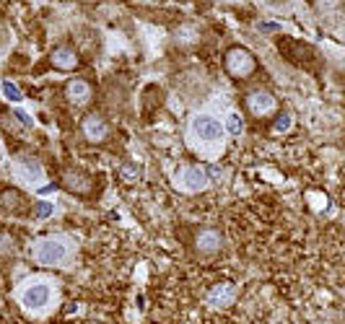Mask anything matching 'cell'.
I'll use <instances>...</instances> for the list:
<instances>
[{"instance_id":"cell-13","label":"cell","mask_w":345,"mask_h":324,"mask_svg":"<svg viewBox=\"0 0 345 324\" xmlns=\"http://www.w3.org/2000/svg\"><path fill=\"white\" fill-rule=\"evenodd\" d=\"M16 172H18V176L24 179V182H39L42 179V164L36 158H31V156H21L16 161Z\"/></svg>"},{"instance_id":"cell-5","label":"cell","mask_w":345,"mask_h":324,"mask_svg":"<svg viewBox=\"0 0 345 324\" xmlns=\"http://www.w3.org/2000/svg\"><path fill=\"white\" fill-rule=\"evenodd\" d=\"M275 96H272L270 91H265V88H252V91L244 96V109H247L254 120H262L265 114L275 112Z\"/></svg>"},{"instance_id":"cell-12","label":"cell","mask_w":345,"mask_h":324,"mask_svg":"<svg viewBox=\"0 0 345 324\" xmlns=\"http://www.w3.org/2000/svg\"><path fill=\"white\" fill-rule=\"evenodd\" d=\"M65 94L70 99V104H76V106H86L91 101V83L83 78H76V80H70V83L65 86Z\"/></svg>"},{"instance_id":"cell-2","label":"cell","mask_w":345,"mask_h":324,"mask_svg":"<svg viewBox=\"0 0 345 324\" xmlns=\"http://www.w3.org/2000/svg\"><path fill=\"white\" fill-rule=\"evenodd\" d=\"M189 130H192V135L197 140H203V143H221L223 135H226L223 122L218 120V117H213V114H205V112H200V114L192 117Z\"/></svg>"},{"instance_id":"cell-16","label":"cell","mask_w":345,"mask_h":324,"mask_svg":"<svg viewBox=\"0 0 345 324\" xmlns=\"http://www.w3.org/2000/svg\"><path fill=\"white\" fill-rule=\"evenodd\" d=\"M223 127H226V132H229V135H234V138H236V135H241V132H244V120H241V117L236 114V112H231L229 117H226Z\"/></svg>"},{"instance_id":"cell-7","label":"cell","mask_w":345,"mask_h":324,"mask_svg":"<svg viewBox=\"0 0 345 324\" xmlns=\"http://www.w3.org/2000/svg\"><path fill=\"white\" fill-rule=\"evenodd\" d=\"M50 299H52V288L47 283H31L29 288H24V293H21V303L31 311L44 309V306L50 303Z\"/></svg>"},{"instance_id":"cell-19","label":"cell","mask_w":345,"mask_h":324,"mask_svg":"<svg viewBox=\"0 0 345 324\" xmlns=\"http://www.w3.org/2000/svg\"><path fill=\"white\" fill-rule=\"evenodd\" d=\"M3 96L8 99V101H21V99H24L21 88H18L16 83H8V80L3 83Z\"/></svg>"},{"instance_id":"cell-14","label":"cell","mask_w":345,"mask_h":324,"mask_svg":"<svg viewBox=\"0 0 345 324\" xmlns=\"http://www.w3.org/2000/svg\"><path fill=\"white\" fill-rule=\"evenodd\" d=\"M234 296H236V288L229 285V283H223V285H215L211 293H208V303H213V306H229L234 301Z\"/></svg>"},{"instance_id":"cell-11","label":"cell","mask_w":345,"mask_h":324,"mask_svg":"<svg viewBox=\"0 0 345 324\" xmlns=\"http://www.w3.org/2000/svg\"><path fill=\"white\" fill-rule=\"evenodd\" d=\"M221 244H223V236L215 228H200L195 233V247L203 251V254H213V251L221 249Z\"/></svg>"},{"instance_id":"cell-10","label":"cell","mask_w":345,"mask_h":324,"mask_svg":"<svg viewBox=\"0 0 345 324\" xmlns=\"http://www.w3.org/2000/svg\"><path fill=\"white\" fill-rule=\"evenodd\" d=\"M50 65L54 70H62V73H68V70H76L78 68V55L76 50L68 47V44H60V47H54L50 52Z\"/></svg>"},{"instance_id":"cell-20","label":"cell","mask_w":345,"mask_h":324,"mask_svg":"<svg viewBox=\"0 0 345 324\" xmlns=\"http://www.w3.org/2000/svg\"><path fill=\"white\" fill-rule=\"evenodd\" d=\"M13 117H16V120H18V122L24 125V127H31V117L26 114L24 109H13Z\"/></svg>"},{"instance_id":"cell-15","label":"cell","mask_w":345,"mask_h":324,"mask_svg":"<svg viewBox=\"0 0 345 324\" xmlns=\"http://www.w3.org/2000/svg\"><path fill=\"white\" fill-rule=\"evenodd\" d=\"M54 215V205L52 202H47V200H36L34 205H31V218H52Z\"/></svg>"},{"instance_id":"cell-9","label":"cell","mask_w":345,"mask_h":324,"mask_svg":"<svg viewBox=\"0 0 345 324\" xmlns=\"http://www.w3.org/2000/svg\"><path fill=\"white\" fill-rule=\"evenodd\" d=\"M80 132H83V138L88 143H102L109 132V125L102 114H86L80 120Z\"/></svg>"},{"instance_id":"cell-1","label":"cell","mask_w":345,"mask_h":324,"mask_svg":"<svg viewBox=\"0 0 345 324\" xmlns=\"http://www.w3.org/2000/svg\"><path fill=\"white\" fill-rule=\"evenodd\" d=\"M223 70L234 80H247L249 75H254V70H257V57H254L247 47L234 44V47H229L223 52Z\"/></svg>"},{"instance_id":"cell-6","label":"cell","mask_w":345,"mask_h":324,"mask_svg":"<svg viewBox=\"0 0 345 324\" xmlns=\"http://www.w3.org/2000/svg\"><path fill=\"white\" fill-rule=\"evenodd\" d=\"M60 187L68 190L76 197H91V190H94V176L80 172V169H68L60 179Z\"/></svg>"},{"instance_id":"cell-21","label":"cell","mask_w":345,"mask_h":324,"mask_svg":"<svg viewBox=\"0 0 345 324\" xmlns=\"http://www.w3.org/2000/svg\"><path fill=\"white\" fill-rule=\"evenodd\" d=\"M257 29L260 31H280V26L278 24H257Z\"/></svg>"},{"instance_id":"cell-17","label":"cell","mask_w":345,"mask_h":324,"mask_svg":"<svg viewBox=\"0 0 345 324\" xmlns=\"http://www.w3.org/2000/svg\"><path fill=\"white\" fill-rule=\"evenodd\" d=\"M291 125H293V114H291L288 109H283L275 117V122H272V132H288Z\"/></svg>"},{"instance_id":"cell-3","label":"cell","mask_w":345,"mask_h":324,"mask_svg":"<svg viewBox=\"0 0 345 324\" xmlns=\"http://www.w3.org/2000/svg\"><path fill=\"white\" fill-rule=\"evenodd\" d=\"M0 213L13 215V218H29L31 215L29 195L18 187H3L0 190Z\"/></svg>"},{"instance_id":"cell-8","label":"cell","mask_w":345,"mask_h":324,"mask_svg":"<svg viewBox=\"0 0 345 324\" xmlns=\"http://www.w3.org/2000/svg\"><path fill=\"white\" fill-rule=\"evenodd\" d=\"M208 182H211V174H208L205 166H200V164L187 166L185 172L179 174V187H185L189 192H203L208 187Z\"/></svg>"},{"instance_id":"cell-4","label":"cell","mask_w":345,"mask_h":324,"mask_svg":"<svg viewBox=\"0 0 345 324\" xmlns=\"http://www.w3.org/2000/svg\"><path fill=\"white\" fill-rule=\"evenodd\" d=\"M65 257H68V244L62 239H42L39 244L34 247V259L44 267L60 265Z\"/></svg>"},{"instance_id":"cell-18","label":"cell","mask_w":345,"mask_h":324,"mask_svg":"<svg viewBox=\"0 0 345 324\" xmlns=\"http://www.w3.org/2000/svg\"><path fill=\"white\" fill-rule=\"evenodd\" d=\"M140 176H143V169L138 164H130V161H127V164L122 166V179L125 182H138Z\"/></svg>"}]
</instances>
